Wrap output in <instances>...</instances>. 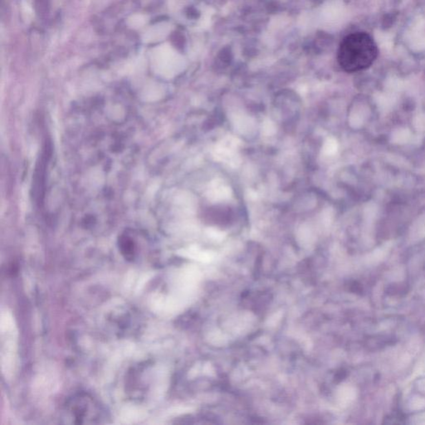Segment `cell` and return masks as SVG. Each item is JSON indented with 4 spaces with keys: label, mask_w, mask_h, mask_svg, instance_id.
<instances>
[{
    "label": "cell",
    "mask_w": 425,
    "mask_h": 425,
    "mask_svg": "<svg viewBox=\"0 0 425 425\" xmlns=\"http://www.w3.org/2000/svg\"><path fill=\"white\" fill-rule=\"evenodd\" d=\"M378 56L373 38L363 32L351 33L339 46L337 60L344 71L356 73L370 67Z\"/></svg>",
    "instance_id": "6da1fadb"
},
{
    "label": "cell",
    "mask_w": 425,
    "mask_h": 425,
    "mask_svg": "<svg viewBox=\"0 0 425 425\" xmlns=\"http://www.w3.org/2000/svg\"><path fill=\"white\" fill-rule=\"evenodd\" d=\"M60 418L66 424H98L106 423L108 415L98 398L86 392H79L65 401Z\"/></svg>",
    "instance_id": "7a4b0ae2"
}]
</instances>
